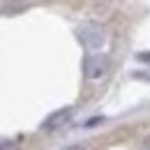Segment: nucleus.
Listing matches in <instances>:
<instances>
[{
	"instance_id": "nucleus-1",
	"label": "nucleus",
	"mask_w": 150,
	"mask_h": 150,
	"mask_svg": "<svg viewBox=\"0 0 150 150\" xmlns=\"http://www.w3.org/2000/svg\"><path fill=\"white\" fill-rule=\"evenodd\" d=\"M76 37L86 49H102L104 44V30L99 23H83L76 28Z\"/></svg>"
},
{
	"instance_id": "nucleus-6",
	"label": "nucleus",
	"mask_w": 150,
	"mask_h": 150,
	"mask_svg": "<svg viewBox=\"0 0 150 150\" xmlns=\"http://www.w3.org/2000/svg\"><path fill=\"white\" fill-rule=\"evenodd\" d=\"M62 150H86V148H81V146H69V148H62Z\"/></svg>"
},
{
	"instance_id": "nucleus-3",
	"label": "nucleus",
	"mask_w": 150,
	"mask_h": 150,
	"mask_svg": "<svg viewBox=\"0 0 150 150\" xmlns=\"http://www.w3.org/2000/svg\"><path fill=\"white\" fill-rule=\"evenodd\" d=\"M69 118H72V109H60V111L51 113V115L44 120L42 129L53 132V129H58V127H62V125H67V122H69Z\"/></svg>"
},
{
	"instance_id": "nucleus-2",
	"label": "nucleus",
	"mask_w": 150,
	"mask_h": 150,
	"mask_svg": "<svg viewBox=\"0 0 150 150\" xmlns=\"http://www.w3.org/2000/svg\"><path fill=\"white\" fill-rule=\"evenodd\" d=\"M109 72V58L106 56H88L83 60V74L86 79H102Z\"/></svg>"
},
{
	"instance_id": "nucleus-5",
	"label": "nucleus",
	"mask_w": 150,
	"mask_h": 150,
	"mask_svg": "<svg viewBox=\"0 0 150 150\" xmlns=\"http://www.w3.org/2000/svg\"><path fill=\"white\" fill-rule=\"evenodd\" d=\"M139 60H143V62H150V53H139Z\"/></svg>"
},
{
	"instance_id": "nucleus-4",
	"label": "nucleus",
	"mask_w": 150,
	"mask_h": 150,
	"mask_svg": "<svg viewBox=\"0 0 150 150\" xmlns=\"http://www.w3.org/2000/svg\"><path fill=\"white\" fill-rule=\"evenodd\" d=\"M0 150H19L16 141H0Z\"/></svg>"
}]
</instances>
